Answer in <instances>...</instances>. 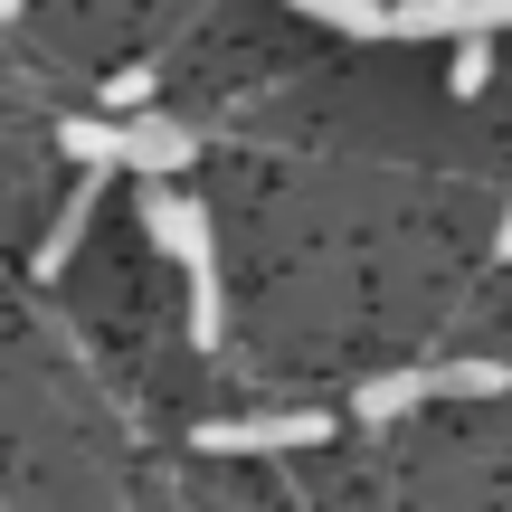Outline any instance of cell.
<instances>
[{
  "mask_svg": "<svg viewBox=\"0 0 512 512\" xmlns=\"http://www.w3.org/2000/svg\"><path fill=\"white\" fill-rule=\"evenodd\" d=\"M512 389V370L494 361H446V370H427V399H503Z\"/></svg>",
  "mask_w": 512,
  "mask_h": 512,
  "instance_id": "6",
  "label": "cell"
},
{
  "mask_svg": "<svg viewBox=\"0 0 512 512\" xmlns=\"http://www.w3.org/2000/svg\"><path fill=\"white\" fill-rule=\"evenodd\" d=\"M456 95H484V76H494V38H456Z\"/></svg>",
  "mask_w": 512,
  "mask_h": 512,
  "instance_id": "9",
  "label": "cell"
},
{
  "mask_svg": "<svg viewBox=\"0 0 512 512\" xmlns=\"http://www.w3.org/2000/svg\"><path fill=\"white\" fill-rule=\"evenodd\" d=\"M494 256H512V209H503V228H494Z\"/></svg>",
  "mask_w": 512,
  "mask_h": 512,
  "instance_id": "11",
  "label": "cell"
},
{
  "mask_svg": "<svg viewBox=\"0 0 512 512\" xmlns=\"http://www.w3.org/2000/svg\"><path fill=\"white\" fill-rule=\"evenodd\" d=\"M190 133L162 124V114H124L114 124V171H143V181H171V171H190Z\"/></svg>",
  "mask_w": 512,
  "mask_h": 512,
  "instance_id": "3",
  "label": "cell"
},
{
  "mask_svg": "<svg viewBox=\"0 0 512 512\" xmlns=\"http://www.w3.org/2000/svg\"><path fill=\"white\" fill-rule=\"evenodd\" d=\"M143 219H152V238L190 266V342L209 351V342H219V247H209V209L181 200L171 181H152L143 190Z\"/></svg>",
  "mask_w": 512,
  "mask_h": 512,
  "instance_id": "1",
  "label": "cell"
},
{
  "mask_svg": "<svg viewBox=\"0 0 512 512\" xmlns=\"http://www.w3.org/2000/svg\"><path fill=\"white\" fill-rule=\"evenodd\" d=\"M304 19H332V29H351V38H380V10L389 0H294Z\"/></svg>",
  "mask_w": 512,
  "mask_h": 512,
  "instance_id": "8",
  "label": "cell"
},
{
  "mask_svg": "<svg viewBox=\"0 0 512 512\" xmlns=\"http://www.w3.org/2000/svg\"><path fill=\"white\" fill-rule=\"evenodd\" d=\"M351 408H361L370 427L408 418V408H427V370H389V380H370V389H361V399H351Z\"/></svg>",
  "mask_w": 512,
  "mask_h": 512,
  "instance_id": "5",
  "label": "cell"
},
{
  "mask_svg": "<svg viewBox=\"0 0 512 512\" xmlns=\"http://www.w3.org/2000/svg\"><path fill=\"white\" fill-rule=\"evenodd\" d=\"M57 152H67L76 171H114V124L105 114H67V124H57Z\"/></svg>",
  "mask_w": 512,
  "mask_h": 512,
  "instance_id": "7",
  "label": "cell"
},
{
  "mask_svg": "<svg viewBox=\"0 0 512 512\" xmlns=\"http://www.w3.org/2000/svg\"><path fill=\"white\" fill-rule=\"evenodd\" d=\"M0 19H19V0H0Z\"/></svg>",
  "mask_w": 512,
  "mask_h": 512,
  "instance_id": "12",
  "label": "cell"
},
{
  "mask_svg": "<svg viewBox=\"0 0 512 512\" xmlns=\"http://www.w3.org/2000/svg\"><path fill=\"white\" fill-rule=\"evenodd\" d=\"M95 200H105V171H86V181H76V200L57 209V228L38 238V285H48V275H67V256L86 247V219H95Z\"/></svg>",
  "mask_w": 512,
  "mask_h": 512,
  "instance_id": "4",
  "label": "cell"
},
{
  "mask_svg": "<svg viewBox=\"0 0 512 512\" xmlns=\"http://www.w3.org/2000/svg\"><path fill=\"white\" fill-rule=\"evenodd\" d=\"M105 105H114L105 124H124V114H143V105H152V67H114V86H105Z\"/></svg>",
  "mask_w": 512,
  "mask_h": 512,
  "instance_id": "10",
  "label": "cell"
},
{
  "mask_svg": "<svg viewBox=\"0 0 512 512\" xmlns=\"http://www.w3.org/2000/svg\"><path fill=\"white\" fill-rule=\"evenodd\" d=\"M332 418H313V408H275V418H209L190 427V446L200 456H285V446H323Z\"/></svg>",
  "mask_w": 512,
  "mask_h": 512,
  "instance_id": "2",
  "label": "cell"
}]
</instances>
